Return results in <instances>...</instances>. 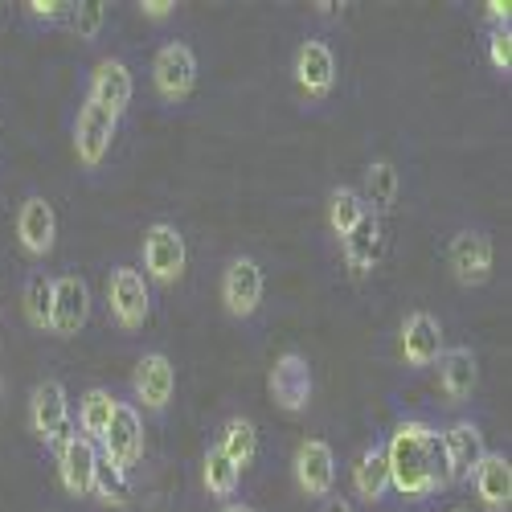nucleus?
<instances>
[{
  "label": "nucleus",
  "instance_id": "obj_1",
  "mask_svg": "<svg viewBox=\"0 0 512 512\" xmlns=\"http://www.w3.org/2000/svg\"><path fill=\"white\" fill-rule=\"evenodd\" d=\"M386 447V467H390V488L410 500L426 504L447 492V459H443V435L431 422L406 418L394 426V435L381 443Z\"/></svg>",
  "mask_w": 512,
  "mask_h": 512
},
{
  "label": "nucleus",
  "instance_id": "obj_2",
  "mask_svg": "<svg viewBox=\"0 0 512 512\" xmlns=\"http://www.w3.org/2000/svg\"><path fill=\"white\" fill-rule=\"evenodd\" d=\"M140 259H144V279L148 283H160V287H177L181 275H185V263H189V250H185V234L173 226V222H152L144 230V242H140Z\"/></svg>",
  "mask_w": 512,
  "mask_h": 512
},
{
  "label": "nucleus",
  "instance_id": "obj_3",
  "mask_svg": "<svg viewBox=\"0 0 512 512\" xmlns=\"http://www.w3.org/2000/svg\"><path fill=\"white\" fill-rule=\"evenodd\" d=\"M29 431L58 451L66 439H74V418H70V394L62 381H41L29 394Z\"/></svg>",
  "mask_w": 512,
  "mask_h": 512
},
{
  "label": "nucleus",
  "instance_id": "obj_4",
  "mask_svg": "<svg viewBox=\"0 0 512 512\" xmlns=\"http://www.w3.org/2000/svg\"><path fill=\"white\" fill-rule=\"evenodd\" d=\"M107 312L123 332H140L152 316V287L136 267H115L107 275Z\"/></svg>",
  "mask_w": 512,
  "mask_h": 512
},
{
  "label": "nucleus",
  "instance_id": "obj_5",
  "mask_svg": "<svg viewBox=\"0 0 512 512\" xmlns=\"http://www.w3.org/2000/svg\"><path fill=\"white\" fill-rule=\"evenodd\" d=\"M263 291H267V275H263L259 263L250 259V254H238V259L226 263L218 295H222V308H226L230 320H254L259 316Z\"/></svg>",
  "mask_w": 512,
  "mask_h": 512
},
{
  "label": "nucleus",
  "instance_id": "obj_6",
  "mask_svg": "<svg viewBox=\"0 0 512 512\" xmlns=\"http://www.w3.org/2000/svg\"><path fill=\"white\" fill-rule=\"evenodd\" d=\"M99 459L132 476V467L144 459V418H140V406H132V402L115 406L107 435L99 439Z\"/></svg>",
  "mask_w": 512,
  "mask_h": 512
},
{
  "label": "nucleus",
  "instance_id": "obj_7",
  "mask_svg": "<svg viewBox=\"0 0 512 512\" xmlns=\"http://www.w3.org/2000/svg\"><path fill=\"white\" fill-rule=\"evenodd\" d=\"M152 87L164 103H181L197 87V54L189 41H164L152 58Z\"/></svg>",
  "mask_w": 512,
  "mask_h": 512
},
{
  "label": "nucleus",
  "instance_id": "obj_8",
  "mask_svg": "<svg viewBox=\"0 0 512 512\" xmlns=\"http://www.w3.org/2000/svg\"><path fill=\"white\" fill-rule=\"evenodd\" d=\"M267 390H271V402L283 410V414H304L308 402H312V390H316V381H312V365L304 353H279L271 373H267Z\"/></svg>",
  "mask_w": 512,
  "mask_h": 512
},
{
  "label": "nucleus",
  "instance_id": "obj_9",
  "mask_svg": "<svg viewBox=\"0 0 512 512\" xmlns=\"http://www.w3.org/2000/svg\"><path fill=\"white\" fill-rule=\"evenodd\" d=\"M447 267L459 287H484L496 271V246L484 230H459L447 242Z\"/></svg>",
  "mask_w": 512,
  "mask_h": 512
},
{
  "label": "nucleus",
  "instance_id": "obj_10",
  "mask_svg": "<svg viewBox=\"0 0 512 512\" xmlns=\"http://www.w3.org/2000/svg\"><path fill=\"white\" fill-rule=\"evenodd\" d=\"M291 74H295V87L308 103H324L336 87V54L324 37H308L300 41L295 50V62H291Z\"/></svg>",
  "mask_w": 512,
  "mask_h": 512
},
{
  "label": "nucleus",
  "instance_id": "obj_11",
  "mask_svg": "<svg viewBox=\"0 0 512 512\" xmlns=\"http://www.w3.org/2000/svg\"><path fill=\"white\" fill-rule=\"evenodd\" d=\"M443 435V459H447V488H459L476 476L480 459L488 455V443H484V431L476 422H451Z\"/></svg>",
  "mask_w": 512,
  "mask_h": 512
},
{
  "label": "nucleus",
  "instance_id": "obj_12",
  "mask_svg": "<svg viewBox=\"0 0 512 512\" xmlns=\"http://www.w3.org/2000/svg\"><path fill=\"white\" fill-rule=\"evenodd\" d=\"M91 320V283L78 271H66L54 279V312H50V332L58 340H70L87 328Z\"/></svg>",
  "mask_w": 512,
  "mask_h": 512
},
{
  "label": "nucleus",
  "instance_id": "obj_13",
  "mask_svg": "<svg viewBox=\"0 0 512 512\" xmlns=\"http://www.w3.org/2000/svg\"><path fill=\"white\" fill-rule=\"evenodd\" d=\"M115 132H119V119L95 103H82L78 115H74V156L82 168H99L115 144Z\"/></svg>",
  "mask_w": 512,
  "mask_h": 512
},
{
  "label": "nucleus",
  "instance_id": "obj_14",
  "mask_svg": "<svg viewBox=\"0 0 512 512\" xmlns=\"http://www.w3.org/2000/svg\"><path fill=\"white\" fill-rule=\"evenodd\" d=\"M132 394L148 414H164L168 410V402H173V394H177V369H173V361H168V353L152 349V353H144L136 361Z\"/></svg>",
  "mask_w": 512,
  "mask_h": 512
},
{
  "label": "nucleus",
  "instance_id": "obj_15",
  "mask_svg": "<svg viewBox=\"0 0 512 512\" xmlns=\"http://www.w3.org/2000/svg\"><path fill=\"white\" fill-rule=\"evenodd\" d=\"M17 242L29 259H46L58 246V213L41 193H29L17 209Z\"/></svg>",
  "mask_w": 512,
  "mask_h": 512
},
{
  "label": "nucleus",
  "instance_id": "obj_16",
  "mask_svg": "<svg viewBox=\"0 0 512 512\" xmlns=\"http://www.w3.org/2000/svg\"><path fill=\"white\" fill-rule=\"evenodd\" d=\"M291 472H295V484H300V492L308 500H324L336 488V455L324 439H304L295 447Z\"/></svg>",
  "mask_w": 512,
  "mask_h": 512
},
{
  "label": "nucleus",
  "instance_id": "obj_17",
  "mask_svg": "<svg viewBox=\"0 0 512 512\" xmlns=\"http://www.w3.org/2000/svg\"><path fill=\"white\" fill-rule=\"evenodd\" d=\"M398 349H402V361L410 369H431L439 357H443V324L431 316V312H410L402 320V332H398Z\"/></svg>",
  "mask_w": 512,
  "mask_h": 512
},
{
  "label": "nucleus",
  "instance_id": "obj_18",
  "mask_svg": "<svg viewBox=\"0 0 512 512\" xmlns=\"http://www.w3.org/2000/svg\"><path fill=\"white\" fill-rule=\"evenodd\" d=\"M132 95H136V78H132V70H127V62L123 58H103L91 74L87 103H95V107H103L119 119L127 111V103H132Z\"/></svg>",
  "mask_w": 512,
  "mask_h": 512
},
{
  "label": "nucleus",
  "instance_id": "obj_19",
  "mask_svg": "<svg viewBox=\"0 0 512 512\" xmlns=\"http://www.w3.org/2000/svg\"><path fill=\"white\" fill-rule=\"evenodd\" d=\"M95 472H99V447H95L91 439L74 435V439H66V443L58 447V480H62V488H66L70 496H78V500L91 496Z\"/></svg>",
  "mask_w": 512,
  "mask_h": 512
},
{
  "label": "nucleus",
  "instance_id": "obj_20",
  "mask_svg": "<svg viewBox=\"0 0 512 512\" xmlns=\"http://www.w3.org/2000/svg\"><path fill=\"white\" fill-rule=\"evenodd\" d=\"M467 484H472L484 512H508L512 508V459L504 451H488Z\"/></svg>",
  "mask_w": 512,
  "mask_h": 512
},
{
  "label": "nucleus",
  "instance_id": "obj_21",
  "mask_svg": "<svg viewBox=\"0 0 512 512\" xmlns=\"http://www.w3.org/2000/svg\"><path fill=\"white\" fill-rule=\"evenodd\" d=\"M435 365H439V394L447 398V406H463L467 398L476 394V386H480V361H476L472 349H463V345L443 349V357Z\"/></svg>",
  "mask_w": 512,
  "mask_h": 512
},
{
  "label": "nucleus",
  "instance_id": "obj_22",
  "mask_svg": "<svg viewBox=\"0 0 512 512\" xmlns=\"http://www.w3.org/2000/svg\"><path fill=\"white\" fill-rule=\"evenodd\" d=\"M381 250H386V230H381V218H373V213H365L361 226L340 242V254H345V267L361 279L369 275L377 263H381Z\"/></svg>",
  "mask_w": 512,
  "mask_h": 512
},
{
  "label": "nucleus",
  "instance_id": "obj_23",
  "mask_svg": "<svg viewBox=\"0 0 512 512\" xmlns=\"http://www.w3.org/2000/svg\"><path fill=\"white\" fill-rule=\"evenodd\" d=\"M353 492L365 504L386 500V492H390V467H386V447H381V443H373V447H365L357 455V463H353Z\"/></svg>",
  "mask_w": 512,
  "mask_h": 512
},
{
  "label": "nucleus",
  "instance_id": "obj_24",
  "mask_svg": "<svg viewBox=\"0 0 512 512\" xmlns=\"http://www.w3.org/2000/svg\"><path fill=\"white\" fill-rule=\"evenodd\" d=\"M398 193H402V173H398V164L394 160H369V168H365V193H361V201L365 205H373L369 213L373 218H381V213H390L394 205H398Z\"/></svg>",
  "mask_w": 512,
  "mask_h": 512
},
{
  "label": "nucleus",
  "instance_id": "obj_25",
  "mask_svg": "<svg viewBox=\"0 0 512 512\" xmlns=\"http://www.w3.org/2000/svg\"><path fill=\"white\" fill-rule=\"evenodd\" d=\"M218 447H222V455L238 467V472H246V467L259 459V426H254L246 414L226 418L222 435H218Z\"/></svg>",
  "mask_w": 512,
  "mask_h": 512
},
{
  "label": "nucleus",
  "instance_id": "obj_26",
  "mask_svg": "<svg viewBox=\"0 0 512 512\" xmlns=\"http://www.w3.org/2000/svg\"><path fill=\"white\" fill-rule=\"evenodd\" d=\"M115 406H119V398L111 390H103V386H91L87 394H82V402H78V431H82V439H91L99 447V439L107 435V426H111Z\"/></svg>",
  "mask_w": 512,
  "mask_h": 512
},
{
  "label": "nucleus",
  "instance_id": "obj_27",
  "mask_svg": "<svg viewBox=\"0 0 512 512\" xmlns=\"http://www.w3.org/2000/svg\"><path fill=\"white\" fill-rule=\"evenodd\" d=\"M365 213H369V205L361 201V189L340 185V189L328 193V230H332V238L345 242V238L361 226Z\"/></svg>",
  "mask_w": 512,
  "mask_h": 512
},
{
  "label": "nucleus",
  "instance_id": "obj_28",
  "mask_svg": "<svg viewBox=\"0 0 512 512\" xmlns=\"http://www.w3.org/2000/svg\"><path fill=\"white\" fill-rule=\"evenodd\" d=\"M201 484H205V492L213 496V500H234L238 496V484H242V472L238 467L222 455V447L213 443V447H205V459H201Z\"/></svg>",
  "mask_w": 512,
  "mask_h": 512
},
{
  "label": "nucleus",
  "instance_id": "obj_29",
  "mask_svg": "<svg viewBox=\"0 0 512 512\" xmlns=\"http://www.w3.org/2000/svg\"><path fill=\"white\" fill-rule=\"evenodd\" d=\"M21 308H25L29 328H37V332H50V312H54V279H50L46 271H33V275L25 279Z\"/></svg>",
  "mask_w": 512,
  "mask_h": 512
},
{
  "label": "nucleus",
  "instance_id": "obj_30",
  "mask_svg": "<svg viewBox=\"0 0 512 512\" xmlns=\"http://www.w3.org/2000/svg\"><path fill=\"white\" fill-rule=\"evenodd\" d=\"M91 496H99L107 508H123L127 500H132V492H127V472H119V467L103 463L99 459V472H95V488Z\"/></svg>",
  "mask_w": 512,
  "mask_h": 512
},
{
  "label": "nucleus",
  "instance_id": "obj_31",
  "mask_svg": "<svg viewBox=\"0 0 512 512\" xmlns=\"http://www.w3.org/2000/svg\"><path fill=\"white\" fill-rule=\"evenodd\" d=\"M103 25H107V5H99V0H82V5H78V0H74L70 29H74L78 41H99Z\"/></svg>",
  "mask_w": 512,
  "mask_h": 512
},
{
  "label": "nucleus",
  "instance_id": "obj_32",
  "mask_svg": "<svg viewBox=\"0 0 512 512\" xmlns=\"http://www.w3.org/2000/svg\"><path fill=\"white\" fill-rule=\"evenodd\" d=\"M21 13L29 25H70L74 0H25Z\"/></svg>",
  "mask_w": 512,
  "mask_h": 512
},
{
  "label": "nucleus",
  "instance_id": "obj_33",
  "mask_svg": "<svg viewBox=\"0 0 512 512\" xmlns=\"http://www.w3.org/2000/svg\"><path fill=\"white\" fill-rule=\"evenodd\" d=\"M484 50H488V66H492L500 78H508V74H512V33H508V29H488Z\"/></svg>",
  "mask_w": 512,
  "mask_h": 512
},
{
  "label": "nucleus",
  "instance_id": "obj_34",
  "mask_svg": "<svg viewBox=\"0 0 512 512\" xmlns=\"http://www.w3.org/2000/svg\"><path fill=\"white\" fill-rule=\"evenodd\" d=\"M136 9L144 21H168V17H177V0H140Z\"/></svg>",
  "mask_w": 512,
  "mask_h": 512
},
{
  "label": "nucleus",
  "instance_id": "obj_35",
  "mask_svg": "<svg viewBox=\"0 0 512 512\" xmlns=\"http://www.w3.org/2000/svg\"><path fill=\"white\" fill-rule=\"evenodd\" d=\"M480 13L488 21V29H508V21H512V5H508V0H488V5H480Z\"/></svg>",
  "mask_w": 512,
  "mask_h": 512
},
{
  "label": "nucleus",
  "instance_id": "obj_36",
  "mask_svg": "<svg viewBox=\"0 0 512 512\" xmlns=\"http://www.w3.org/2000/svg\"><path fill=\"white\" fill-rule=\"evenodd\" d=\"M345 0H316V5H312V13L320 17V21H340V17H345Z\"/></svg>",
  "mask_w": 512,
  "mask_h": 512
},
{
  "label": "nucleus",
  "instance_id": "obj_37",
  "mask_svg": "<svg viewBox=\"0 0 512 512\" xmlns=\"http://www.w3.org/2000/svg\"><path fill=\"white\" fill-rule=\"evenodd\" d=\"M320 512H353V500H345V496H324Z\"/></svg>",
  "mask_w": 512,
  "mask_h": 512
},
{
  "label": "nucleus",
  "instance_id": "obj_38",
  "mask_svg": "<svg viewBox=\"0 0 512 512\" xmlns=\"http://www.w3.org/2000/svg\"><path fill=\"white\" fill-rule=\"evenodd\" d=\"M218 512H254V508H250V504H242V500H230V504H222Z\"/></svg>",
  "mask_w": 512,
  "mask_h": 512
},
{
  "label": "nucleus",
  "instance_id": "obj_39",
  "mask_svg": "<svg viewBox=\"0 0 512 512\" xmlns=\"http://www.w3.org/2000/svg\"><path fill=\"white\" fill-rule=\"evenodd\" d=\"M0 398H5V373H0Z\"/></svg>",
  "mask_w": 512,
  "mask_h": 512
},
{
  "label": "nucleus",
  "instance_id": "obj_40",
  "mask_svg": "<svg viewBox=\"0 0 512 512\" xmlns=\"http://www.w3.org/2000/svg\"><path fill=\"white\" fill-rule=\"evenodd\" d=\"M455 512H467V508H455Z\"/></svg>",
  "mask_w": 512,
  "mask_h": 512
}]
</instances>
